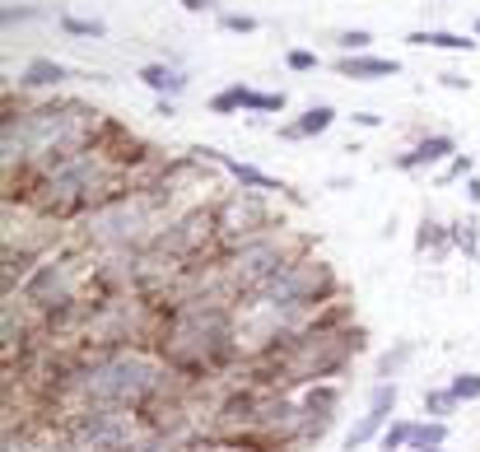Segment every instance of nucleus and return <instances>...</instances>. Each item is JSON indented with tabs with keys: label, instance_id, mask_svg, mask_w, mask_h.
Wrapping results in <instances>:
<instances>
[{
	"label": "nucleus",
	"instance_id": "obj_31",
	"mask_svg": "<svg viewBox=\"0 0 480 452\" xmlns=\"http://www.w3.org/2000/svg\"><path fill=\"white\" fill-rule=\"evenodd\" d=\"M443 177H475V164H471L466 154H452L448 168H443Z\"/></svg>",
	"mask_w": 480,
	"mask_h": 452
},
{
	"label": "nucleus",
	"instance_id": "obj_17",
	"mask_svg": "<svg viewBox=\"0 0 480 452\" xmlns=\"http://www.w3.org/2000/svg\"><path fill=\"white\" fill-rule=\"evenodd\" d=\"M406 42H411V47H439V51H475V47H480L475 38H462V33H443V29H415Z\"/></svg>",
	"mask_w": 480,
	"mask_h": 452
},
{
	"label": "nucleus",
	"instance_id": "obj_18",
	"mask_svg": "<svg viewBox=\"0 0 480 452\" xmlns=\"http://www.w3.org/2000/svg\"><path fill=\"white\" fill-rule=\"evenodd\" d=\"M457 406L462 402L448 387H424V396H420V411L430 415V420H452V415H457Z\"/></svg>",
	"mask_w": 480,
	"mask_h": 452
},
{
	"label": "nucleus",
	"instance_id": "obj_6",
	"mask_svg": "<svg viewBox=\"0 0 480 452\" xmlns=\"http://www.w3.org/2000/svg\"><path fill=\"white\" fill-rule=\"evenodd\" d=\"M19 294H23V303H33V308H70L75 303V285H70V266L66 261H42L38 266V271L29 276V280H23V289H19Z\"/></svg>",
	"mask_w": 480,
	"mask_h": 452
},
{
	"label": "nucleus",
	"instance_id": "obj_22",
	"mask_svg": "<svg viewBox=\"0 0 480 452\" xmlns=\"http://www.w3.org/2000/svg\"><path fill=\"white\" fill-rule=\"evenodd\" d=\"M248 103H252V89L248 85H229V89H220L215 98H210V113H238V108H248Z\"/></svg>",
	"mask_w": 480,
	"mask_h": 452
},
{
	"label": "nucleus",
	"instance_id": "obj_13",
	"mask_svg": "<svg viewBox=\"0 0 480 452\" xmlns=\"http://www.w3.org/2000/svg\"><path fill=\"white\" fill-rule=\"evenodd\" d=\"M336 126V108H327V103H317V108H308L299 122L280 126L285 140H312V136H327V131Z\"/></svg>",
	"mask_w": 480,
	"mask_h": 452
},
{
	"label": "nucleus",
	"instance_id": "obj_26",
	"mask_svg": "<svg viewBox=\"0 0 480 452\" xmlns=\"http://www.w3.org/2000/svg\"><path fill=\"white\" fill-rule=\"evenodd\" d=\"M336 47H340V57H364V51L373 47V33L368 29H345L336 38Z\"/></svg>",
	"mask_w": 480,
	"mask_h": 452
},
{
	"label": "nucleus",
	"instance_id": "obj_29",
	"mask_svg": "<svg viewBox=\"0 0 480 452\" xmlns=\"http://www.w3.org/2000/svg\"><path fill=\"white\" fill-rule=\"evenodd\" d=\"M220 29H224V33H257L261 23H257L252 14H233V10H229V14H220Z\"/></svg>",
	"mask_w": 480,
	"mask_h": 452
},
{
	"label": "nucleus",
	"instance_id": "obj_25",
	"mask_svg": "<svg viewBox=\"0 0 480 452\" xmlns=\"http://www.w3.org/2000/svg\"><path fill=\"white\" fill-rule=\"evenodd\" d=\"M61 29H66L70 38H103V33H108V23H103V19H75V14H61Z\"/></svg>",
	"mask_w": 480,
	"mask_h": 452
},
{
	"label": "nucleus",
	"instance_id": "obj_38",
	"mask_svg": "<svg viewBox=\"0 0 480 452\" xmlns=\"http://www.w3.org/2000/svg\"><path fill=\"white\" fill-rule=\"evenodd\" d=\"M475 38H480V19H475Z\"/></svg>",
	"mask_w": 480,
	"mask_h": 452
},
{
	"label": "nucleus",
	"instance_id": "obj_20",
	"mask_svg": "<svg viewBox=\"0 0 480 452\" xmlns=\"http://www.w3.org/2000/svg\"><path fill=\"white\" fill-rule=\"evenodd\" d=\"M411 438H415V420H392L378 438V447L383 452H411Z\"/></svg>",
	"mask_w": 480,
	"mask_h": 452
},
{
	"label": "nucleus",
	"instance_id": "obj_2",
	"mask_svg": "<svg viewBox=\"0 0 480 452\" xmlns=\"http://www.w3.org/2000/svg\"><path fill=\"white\" fill-rule=\"evenodd\" d=\"M233 317L220 303H186L173 312V322L164 331V355L186 368V374H205L233 355Z\"/></svg>",
	"mask_w": 480,
	"mask_h": 452
},
{
	"label": "nucleus",
	"instance_id": "obj_34",
	"mask_svg": "<svg viewBox=\"0 0 480 452\" xmlns=\"http://www.w3.org/2000/svg\"><path fill=\"white\" fill-rule=\"evenodd\" d=\"M220 0H182V10H192V14H205V10H215Z\"/></svg>",
	"mask_w": 480,
	"mask_h": 452
},
{
	"label": "nucleus",
	"instance_id": "obj_15",
	"mask_svg": "<svg viewBox=\"0 0 480 452\" xmlns=\"http://www.w3.org/2000/svg\"><path fill=\"white\" fill-rule=\"evenodd\" d=\"M66 79H70V70H66L61 61L38 57V61H29V66H23L19 85H23V89H57V85H66Z\"/></svg>",
	"mask_w": 480,
	"mask_h": 452
},
{
	"label": "nucleus",
	"instance_id": "obj_19",
	"mask_svg": "<svg viewBox=\"0 0 480 452\" xmlns=\"http://www.w3.org/2000/svg\"><path fill=\"white\" fill-rule=\"evenodd\" d=\"M415 252H434V257H448V252H452V229L443 233V224L424 220V224H420V233H415Z\"/></svg>",
	"mask_w": 480,
	"mask_h": 452
},
{
	"label": "nucleus",
	"instance_id": "obj_16",
	"mask_svg": "<svg viewBox=\"0 0 480 452\" xmlns=\"http://www.w3.org/2000/svg\"><path fill=\"white\" fill-rule=\"evenodd\" d=\"M411 359H415V340H392L387 350L378 355V364H373V374H378V383H396L406 374Z\"/></svg>",
	"mask_w": 480,
	"mask_h": 452
},
{
	"label": "nucleus",
	"instance_id": "obj_11",
	"mask_svg": "<svg viewBox=\"0 0 480 452\" xmlns=\"http://www.w3.org/2000/svg\"><path fill=\"white\" fill-rule=\"evenodd\" d=\"M457 154V140L452 136H424L415 149H406L402 158H396V168L402 173H420V168H439L443 158H452Z\"/></svg>",
	"mask_w": 480,
	"mask_h": 452
},
{
	"label": "nucleus",
	"instance_id": "obj_37",
	"mask_svg": "<svg viewBox=\"0 0 480 452\" xmlns=\"http://www.w3.org/2000/svg\"><path fill=\"white\" fill-rule=\"evenodd\" d=\"M411 452H443V447H411Z\"/></svg>",
	"mask_w": 480,
	"mask_h": 452
},
{
	"label": "nucleus",
	"instance_id": "obj_36",
	"mask_svg": "<svg viewBox=\"0 0 480 452\" xmlns=\"http://www.w3.org/2000/svg\"><path fill=\"white\" fill-rule=\"evenodd\" d=\"M192 452H248V447H238V443H233V447H192Z\"/></svg>",
	"mask_w": 480,
	"mask_h": 452
},
{
	"label": "nucleus",
	"instance_id": "obj_24",
	"mask_svg": "<svg viewBox=\"0 0 480 452\" xmlns=\"http://www.w3.org/2000/svg\"><path fill=\"white\" fill-rule=\"evenodd\" d=\"M452 248H462L466 257H480V224L475 220H457V224H452Z\"/></svg>",
	"mask_w": 480,
	"mask_h": 452
},
{
	"label": "nucleus",
	"instance_id": "obj_7",
	"mask_svg": "<svg viewBox=\"0 0 480 452\" xmlns=\"http://www.w3.org/2000/svg\"><path fill=\"white\" fill-rule=\"evenodd\" d=\"M210 220H215V233L238 238V243H248V238H261V229L271 224V220H266V205H261L257 192H238V196H229Z\"/></svg>",
	"mask_w": 480,
	"mask_h": 452
},
{
	"label": "nucleus",
	"instance_id": "obj_32",
	"mask_svg": "<svg viewBox=\"0 0 480 452\" xmlns=\"http://www.w3.org/2000/svg\"><path fill=\"white\" fill-rule=\"evenodd\" d=\"M439 85H443V89H462V94H466V89H471V79H466V75H457V70H443V75H439Z\"/></svg>",
	"mask_w": 480,
	"mask_h": 452
},
{
	"label": "nucleus",
	"instance_id": "obj_27",
	"mask_svg": "<svg viewBox=\"0 0 480 452\" xmlns=\"http://www.w3.org/2000/svg\"><path fill=\"white\" fill-rule=\"evenodd\" d=\"M42 14H47L42 5H5V10H0V23L14 29V23H29V19H42Z\"/></svg>",
	"mask_w": 480,
	"mask_h": 452
},
{
	"label": "nucleus",
	"instance_id": "obj_12",
	"mask_svg": "<svg viewBox=\"0 0 480 452\" xmlns=\"http://www.w3.org/2000/svg\"><path fill=\"white\" fill-rule=\"evenodd\" d=\"M336 75L340 79H392V75H402V61H392V57H340L336 61Z\"/></svg>",
	"mask_w": 480,
	"mask_h": 452
},
{
	"label": "nucleus",
	"instance_id": "obj_23",
	"mask_svg": "<svg viewBox=\"0 0 480 452\" xmlns=\"http://www.w3.org/2000/svg\"><path fill=\"white\" fill-rule=\"evenodd\" d=\"M448 392H452V396H457V402H462V406L480 402V374H475V368H466V374H452Z\"/></svg>",
	"mask_w": 480,
	"mask_h": 452
},
{
	"label": "nucleus",
	"instance_id": "obj_5",
	"mask_svg": "<svg viewBox=\"0 0 480 452\" xmlns=\"http://www.w3.org/2000/svg\"><path fill=\"white\" fill-rule=\"evenodd\" d=\"M396 396H402L396 383H373L368 387V411L350 424V434H345V452H359L373 438H383V429L396 420Z\"/></svg>",
	"mask_w": 480,
	"mask_h": 452
},
{
	"label": "nucleus",
	"instance_id": "obj_1",
	"mask_svg": "<svg viewBox=\"0 0 480 452\" xmlns=\"http://www.w3.org/2000/svg\"><path fill=\"white\" fill-rule=\"evenodd\" d=\"M66 387H75V396L85 406H108V411H145L158 392L168 387V368L136 355V350H117V355H98L89 364H79L66 378Z\"/></svg>",
	"mask_w": 480,
	"mask_h": 452
},
{
	"label": "nucleus",
	"instance_id": "obj_9",
	"mask_svg": "<svg viewBox=\"0 0 480 452\" xmlns=\"http://www.w3.org/2000/svg\"><path fill=\"white\" fill-rule=\"evenodd\" d=\"M94 238H98V243H108V248H126V243H136V238H140V215H136V210H131V205H108V210H98V215L85 224Z\"/></svg>",
	"mask_w": 480,
	"mask_h": 452
},
{
	"label": "nucleus",
	"instance_id": "obj_8",
	"mask_svg": "<svg viewBox=\"0 0 480 452\" xmlns=\"http://www.w3.org/2000/svg\"><path fill=\"white\" fill-rule=\"evenodd\" d=\"M336 411H340V387L336 383H312L299 402V443H317L331 424H336Z\"/></svg>",
	"mask_w": 480,
	"mask_h": 452
},
{
	"label": "nucleus",
	"instance_id": "obj_28",
	"mask_svg": "<svg viewBox=\"0 0 480 452\" xmlns=\"http://www.w3.org/2000/svg\"><path fill=\"white\" fill-rule=\"evenodd\" d=\"M285 66L294 70V75H303V70H317V51H308V47H289V51H285Z\"/></svg>",
	"mask_w": 480,
	"mask_h": 452
},
{
	"label": "nucleus",
	"instance_id": "obj_33",
	"mask_svg": "<svg viewBox=\"0 0 480 452\" xmlns=\"http://www.w3.org/2000/svg\"><path fill=\"white\" fill-rule=\"evenodd\" d=\"M350 122H355V126H364V131L383 126V117H378V113H350Z\"/></svg>",
	"mask_w": 480,
	"mask_h": 452
},
{
	"label": "nucleus",
	"instance_id": "obj_21",
	"mask_svg": "<svg viewBox=\"0 0 480 452\" xmlns=\"http://www.w3.org/2000/svg\"><path fill=\"white\" fill-rule=\"evenodd\" d=\"M411 447H448V420H415Z\"/></svg>",
	"mask_w": 480,
	"mask_h": 452
},
{
	"label": "nucleus",
	"instance_id": "obj_10",
	"mask_svg": "<svg viewBox=\"0 0 480 452\" xmlns=\"http://www.w3.org/2000/svg\"><path fill=\"white\" fill-rule=\"evenodd\" d=\"M192 154H196V158H205V164H220L233 182H243L248 192H289L280 177L261 173V168H252V164H238V158H229V154H224V149H215V145H196Z\"/></svg>",
	"mask_w": 480,
	"mask_h": 452
},
{
	"label": "nucleus",
	"instance_id": "obj_35",
	"mask_svg": "<svg viewBox=\"0 0 480 452\" xmlns=\"http://www.w3.org/2000/svg\"><path fill=\"white\" fill-rule=\"evenodd\" d=\"M466 201L480 205V177H466Z\"/></svg>",
	"mask_w": 480,
	"mask_h": 452
},
{
	"label": "nucleus",
	"instance_id": "obj_30",
	"mask_svg": "<svg viewBox=\"0 0 480 452\" xmlns=\"http://www.w3.org/2000/svg\"><path fill=\"white\" fill-rule=\"evenodd\" d=\"M285 108V94L276 89V94H257L252 89V103H248V113H280Z\"/></svg>",
	"mask_w": 480,
	"mask_h": 452
},
{
	"label": "nucleus",
	"instance_id": "obj_4",
	"mask_svg": "<svg viewBox=\"0 0 480 452\" xmlns=\"http://www.w3.org/2000/svg\"><path fill=\"white\" fill-rule=\"evenodd\" d=\"M70 443L89 447V452H126L131 443L140 438L136 420H131L126 411H108V406H85L70 415Z\"/></svg>",
	"mask_w": 480,
	"mask_h": 452
},
{
	"label": "nucleus",
	"instance_id": "obj_14",
	"mask_svg": "<svg viewBox=\"0 0 480 452\" xmlns=\"http://www.w3.org/2000/svg\"><path fill=\"white\" fill-rule=\"evenodd\" d=\"M140 85L154 89L158 98H177L186 89V75L177 66H168V61H149V66H140Z\"/></svg>",
	"mask_w": 480,
	"mask_h": 452
},
{
	"label": "nucleus",
	"instance_id": "obj_3",
	"mask_svg": "<svg viewBox=\"0 0 480 452\" xmlns=\"http://www.w3.org/2000/svg\"><path fill=\"white\" fill-rule=\"evenodd\" d=\"M336 289V276L327 261H289L285 271L257 294L266 312H294V308H317Z\"/></svg>",
	"mask_w": 480,
	"mask_h": 452
}]
</instances>
